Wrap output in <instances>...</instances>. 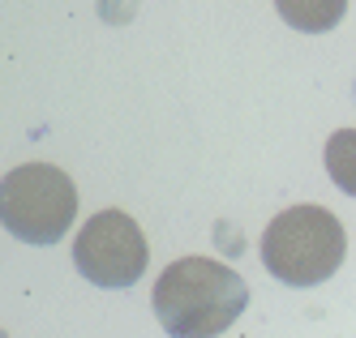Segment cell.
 Listing matches in <instances>:
<instances>
[{
    "instance_id": "3957f363",
    "label": "cell",
    "mask_w": 356,
    "mask_h": 338,
    "mask_svg": "<svg viewBox=\"0 0 356 338\" xmlns=\"http://www.w3.org/2000/svg\"><path fill=\"white\" fill-rule=\"evenodd\" d=\"M78 219V189L52 163L13 167L0 180V223L22 244H56Z\"/></svg>"
},
{
    "instance_id": "6da1fadb",
    "label": "cell",
    "mask_w": 356,
    "mask_h": 338,
    "mask_svg": "<svg viewBox=\"0 0 356 338\" xmlns=\"http://www.w3.org/2000/svg\"><path fill=\"white\" fill-rule=\"evenodd\" d=\"M155 317L168 338H219L245 313L249 287L236 270L211 257H181L155 282Z\"/></svg>"
},
{
    "instance_id": "8992f818",
    "label": "cell",
    "mask_w": 356,
    "mask_h": 338,
    "mask_svg": "<svg viewBox=\"0 0 356 338\" xmlns=\"http://www.w3.org/2000/svg\"><path fill=\"white\" fill-rule=\"evenodd\" d=\"M0 338H9V334H5V330H0Z\"/></svg>"
},
{
    "instance_id": "7a4b0ae2",
    "label": "cell",
    "mask_w": 356,
    "mask_h": 338,
    "mask_svg": "<svg viewBox=\"0 0 356 338\" xmlns=\"http://www.w3.org/2000/svg\"><path fill=\"white\" fill-rule=\"evenodd\" d=\"M348 236L343 223L322 205H288L266 223L262 266L288 287H318L343 266Z\"/></svg>"
},
{
    "instance_id": "277c9868",
    "label": "cell",
    "mask_w": 356,
    "mask_h": 338,
    "mask_svg": "<svg viewBox=\"0 0 356 338\" xmlns=\"http://www.w3.org/2000/svg\"><path fill=\"white\" fill-rule=\"evenodd\" d=\"M150 248L142 227L124 214V210H99L95 219H86V227L73 240V266H78L95 287H134L146 274Z\"/></svg>"
},
{
    "instance_id": "5b68a950",
    "label": "cell",
    "mask_w": 356,
    "mask_h": 338,
    "mask_svg": "<svg viewBox=\"0 0 356 338\" xmlns=\"http://www.w3.org/2000/svg\"><path fill=\"white\" fill-rule=\"evenodd\" d=\"M279 17H284L292 31L305 35H322V31H335L348 13V0H275Z\"/></svg>"
}]
</instances>
